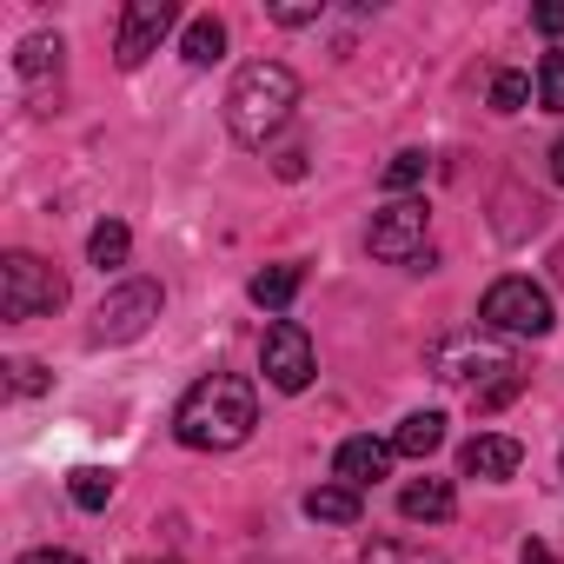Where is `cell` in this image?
Listing matches in <instances>:
<instances>
[{"instance_id":"cell-28","label":"cell","mask_w":564,"mask_h":564,"mask_svg":"<svg viewBox=\"0 0 564 564\" xmlns=\"http://www.w3.org/2000/svg\"><path fill=\"white\" fill-rule=\"evenodd\" d=\"M14 564H87V557H74V551H28V557H14Z\"/></svg>"},{"instance_id":"cell-1","label":"cell","mask_w":564,"mask_h":564,"mask_svg":"<svg viewBox=\"0 0 564 564\" xmlns=\"http://www.w3.org/2000/svg\"><path fill=\"white\" fill-rule=\"evenodd\" d=\"M252 425H259V392H252V379H239V372L199 379V386L180 399V412H173V438H180L186 452H232V445L252 438Z\"/></svg>"},{"instance_id":"cell-7","label":"cell","mask_w":564,"mask_h":564,"mask_svg":"<svg viewBox=\"0 0 564 564\" xmlns=\"http://www.w3.org/2000/svg\"><path fill=\"white\" fill-rule=\"evenodd\" d=\"M259 366L272 379V392H306L313 386V339L300 319H272L265 326V346H259Z\"/></svg>"},{"instance_id":"cell-11","label":"cell","mask_w":564,"mask_h":564,"mask_svg":"<svg viewBox=\"0 0 564 564\" xmlns=\"http://www.w3.org/2000/svg\"><path fill=\"white\" fill-rule=\"evenodd\" d=\"M518 465H524V445L505 438V432H478V438L458 452V471H465V478H511Z\"/></svg>"},{"instance_id":"cell-3","label":"cell","mask_w":564,"mask_h":564,"mask_svg":"<svg viewBox=\"0 0 564 564\" xmlns=\"http://www.w3.org/2000/svg\"><path fill=\"white\" fill-rule=\"evenodd\" d=\"M61 306H67V279L47 259H34V252H8V259H0V319H8V326H28V319L61 313Z\"/></svg>"},{"instance_id":"cell-22","label":"cell","mask_w":564,"mask_h":564,"mask_svg":"<svg viewBox=\"0 0 564 564\" xmlns=\"http://www.w3.org/2000/svg\"><path fill=\"white\" fill-rule=\"evenodd\" d=\"M538 107L544 113H564V54H544L538 61Z\"/></svg>"},{"instance_id":"cell-20","label":"cell","mask_w":564,"mask_h":564,"mask_svg":"<svg viewBox=\"0 0 564 564\" xmlns=\"http://www.w3.org/2000/svg\"><path fill=\"white\" fill-rule=\"evenodd\" d=\"M366 564H452L445 551H425V544H405V538H372L366 544Z\"/></svg>"},{"instance_id":"cell-17","label":"cell","mask_w":564,"mask_h":564,"mask_svg":"<svg viewBox=\"0 0 564 564\" xmlns=\"http://www.w3.org/2000/svg\"><path fill=\"white\" fill-rule=\"evenodd\" d=\"M186 61L193 67H213V61H226V28L213 21V14H199V21H186Z\"/></svg>"},{"instance_id":"cell-4","label":"cell","mask_w":564,"mask_h":564,"mask_svg":"<svg viewBox=\"0 0 564 564\" xmlns=\"http://www.w3.org/2000/svg\"><path fill=\"white\" fill-rule=\"evenodd\" d=\"M478 326L498 333V339H544L551 333V293L538 279H498V286L478 300Z\"/></svg>"},{"instance_id":"cell-18","label":"cell","mask_w":564,"mask_h":564,"mask_svg":"<svg viewBox=\"0 0 564 564\" xmlns=\"http://www.w3.org/2000/svg\"><path fill=\"white\" fill-rule=\"evenodd\" d=\"M127 252H133V232H127L120 219H100V226H94V239H87V259L107 272V265H127Z\"/></svg>"},{"instance_id":"cell-5","label":"cell","mask_w":564,"mask_h":564,"mask_svg":"<svg viewBox=\"0 0 564 564\" xmlns=\"http://www.w3.org/2000/svg\"><path fill=\"white\" fill-rule=\"evenodd\" d=\"M498 372H511V352H505V339L498 333H478V326H465V333H445L438 346H432V379L438 386H491Z\"/></svg>"},{"instance_id":"cell-12","label":"cell","mask_w":564,"mask_h":564,"mask_svg":"<svg viewBox=\"0 0 564 564\" xmlns=\"http://www.w3.org/2000/svg\"><path fill=\"white\" fill-rule=\"evenodd\" d=\"M399 511H405L412 524H445V518L458 511V491H452V478H412V485L399 491Z\"/></svg>"},{"instance_id":"cell-15","label":"cell","mask_w":564,"mask_h":564,"mask_svg":"<svg viewBox=\"0 0 564 564\" xmlns=\"http://www.w3.org/2000/svg\"><path fill=\"white\" fill-rule=\"evenodd\" d=\"M438 445H445V419H438V412H412V419L392 432V452H399V458H432Z\"/></svg>"},{"instance_id":"cell-24","label":"cell","mask_w":564,"mask_h":564,"mask_svg":"<svg viewBox=\"0 0 564 564\" xmlns=\"http://www.w3.org/2000/svg\"><path fill=\"white\" fill-rule=\"evenodd\" d=\"M524 100H531V80L505 67V74L491 80V107H498V113H524Z\"/></svg>"},{"instance_id":"cell-30","label":"cell","mask_w":564,"mask_h":564,"mask_svg":"<svg viewBox=\"0 0 564 564\" xmlns=\"http://www.w3.org/2000/svg\"><path fill=\"white\" fill-rule=\"evenodd\" d=\"M300 173H306V153H300V147H293V153H286V160H279V180H300Z\"/></svg>"},{"instance_id":"cell-10","label":"cell","mask_w":564,"mask_h":564,"mask_svg":"<svg viewBox=\"0 0 564 564\" xmlns=\"http://www.w3.org/2000/svg\"><path fill=\"white\" fill-rule=\"evenodd\" d=\"M392 458H399V452H392L386 438H346L339 458H333V478L352 485V491H366V485H379V478L392 471Z\"/></svg>"},{"instance_id":"cell-19","label":"cell","mask_w":564,"mask_h":564,"mask_svg":"<svg viewBox=\"0 0 564 564\" xmlns=\"http://www.w3.org/2000/svg\"><path fill=\"white\" fill-rule=\"evenodd\" d=\"M67 498H74L80 511H107V505H113V471H100V465H80V471L67 478Z\"/></svg>"},{"instance_id":"cell-32","label":"cell","mask_w":564,"mask_h":564,"mask_svg":"<svg viewBox=\"0 0 564 564\" xmlns=\"http://www.w3.org/2000/svg\"><path fill=\"white\" fill-rule=\"evenodd\" d=\"M551 265H557V279H564V246H557V259H551Z\"/></svg>"},{"instance_id":"cell-6","label":"cell","mask_w":564,"mask_h":564,"mask_svg":"<svg viewBox=\"0 0 564 564\" xmlns=\"http://www.w3.org/2000/svg\"><path fill=\"white\" fill-rule=\"evenodd\" d=\"M153 319H160V286H153V279H127V286H113V293L100 300L94 339H100V346H127V339H140Z\"/></svg>"},{"instance_id":"cell-21","label":"cell","mask_w":564,"mask_h":564,"mask_svg":"<svg viewBox=\"0 0 564 564\" xmlns=\"http://www.w3.org/2000/svg\"><path fill=\"white\" fill-rule=\"evenodd\" d=\"M518 392H524V372L511 366V372H498L491 386H478V392H471V412H498V405H511Z\"/></svg>"},{"instance_id":"cell-13","label":"cell","mask_w":564,"mask_h":564,"mask_svg":"<svg viewBox=\"0 0 564 564\" xmlns=\"http://www.w3.org/2000/svg\"><path fill=\"white\" fill-rule=\"evenodd\" d=\"M300 286H306V272L300 265H265V272H252V306H265V313H286L293 300H300Z\"/></svg>"},{"instance_id":"cell-14","label":"cell","mask_w":564,"mask_h":564,"mask_svg":"<svg viewBox=\"0 0 564 564\" xmlns=\"http://www.w3.org/2000/svg\"><path fill=\"white\" fill-rule=\"evenodd\" d=\"M61 54H67V47H61V34H54V41H47V34H34V41L14 54V67H21V80L41 94L47 80H61Z\"/></svg>"},{"instance_id":"cell-9","label":"cell","mask_w":564,"mask_h":564,"mask_svg":"<svg viewBox=\"0 0 564 564\" xmlns=\"http://www.w3.org/2000/svg\"><path fill=\"white\" fill-rule=\"evenodd\" d=\"M372 259H386V265H419L432 246H425V206L419 199H399V206H386L379 219H372Z\"/></svg>"},{"instance_id":"cell-26","label":"cell","mask_w":564,"mask_h":564,"mask_svg":"<svg viewBox=\"0 0 564 564\" xmlns=\"http://www.w3.org/2000/svg\"><path fill=\"white\" fill-rule=\"evenodd\" d=\"M531 28H538V34H564V0H544V8H531Z\"/></svg>"},{"instance_id":"cell-25","label":"cell","mask_w":564,"mask_h":564,"mask_svg":"<svg viewBox=\"0 0 564 564\" xmlns=\"http://www.w3.org/2000/svg\"><path fill=\"white\" fill-rule=\"evenodd\" d=\"M8 372H14V392H28V399H34V392H47V372H41L34 359H14Z\"/></svg>"},{"instance_id":"cell-31","label":"cell","mask_w":564,"mask_h":564,"mask_svg":"<svg viewBox=\"0 0 564 564\" xmlns=\"http://www.w3.org/2000/svg\"><path fill=\"white\" fill-rule=\"evenodd\" d=\"M551 180H557V186H564V140H557V147H551Z\"/></svg>"},{"instance_id":"cell-27","label":"cell","mask_w":564,"mask_h":564,"mask_svg":"<svg viewBox=\"0 0 564 564\" xmlns=\"http://www.w3.org/2000/svg\"><path fill=\"white\" fill-rule=\"evenodd\" d=\"M272 21H279V28H313L319 8H272Z\"/></svg>"},{"instance_id":"cell-33","label":"cell","mask_w":564,"mask_h":564,"mask_svg":"<svg viewBox=\"0 0 564 564\" xmlns=\"http://www.w3.org/2000/svg\"><path fill=\"white\" fill-rule=\"evenodd\" d=\"M160 564H173V557H160Z\"/></svg>"},{"instance_id":"cell-29","label":"cell","mask_w":564,"mask_h":564,"mask_svg":"<svg viewBox=\"0 0 564 564\" xmlns=\"http://www.w3.org/2000/svg\"><path fill=\"white\" fill-rule=\"evenodd\" d=\"M518 564H557V557H551V544H538V538H524V551H518Z\"/></svg>"},{"instance_id":"cell-16","label":"cell","mask_w":564,"mask_h":564,"mask_svg":"<svg viewBox=\"0 0 564 564\" xmlns=\"http://www.w3.org/2000/svg\"><path fill=\"white\" fill-rule=\"evenodd\" d=\"M306 518H313V524H359V491L333 478V485L306 491Z\"/></svg>"},{"instance_id":"cell-8","label":"cell","mask_w":564,"mask_h":564,"mask_svg":"<svg viewBox=\"0 0 564 564\" xmlns=\"http://www.w3.org/2000/svg\"><path fill=\"white\" fill-rule=\"evenodd\" d=\"M173 21H180L173 0H127V14H120V41H113V61L133 74L147 54H160V41L173 34Z\"/></svg>"},{"instance_id":"cell-23","label":"cell","mask_w":564,"mask_h":564,"mask_svg":"<svg viewBox=\"0 0 564 564\" xmlns=\"http://www.w3.org/2000/svg\"><path fill=\"white\" fill-rule=\"evenodd\" d=\"M419 180H425V153H419V147L392 153V166H386V193H412Z\"/></svg>"},{"instance_id":"cell-2","label":"cell","mask_w":564,"mask_h":564,"mask_svg":"<svg viewBox=\"0 0 564 564\" xmlns=\"http://www.w3.org/2000/svg\"><path fill=\"white\" fill-rule=\"evenodd\" d=\"M293 107H300V74L279 67V61H252L226 87V127H232L239 147H265L279 127L293 120Z\"/></svg>"}]
</instances>
